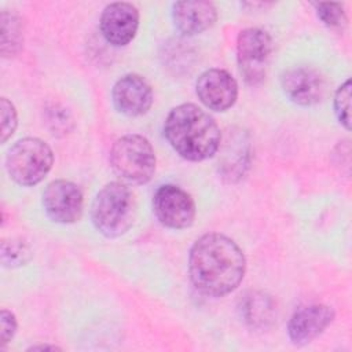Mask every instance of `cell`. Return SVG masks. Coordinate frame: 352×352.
<instances>
[{
    "instance_id": "6da1fadb",
    "label": "cell",
    "mask_w": 352,
    "mask_h": 352,
    "mask_svg": "<svg viewBox=\"0 0 352 352\" xmlns=\"http://www.w3.org/2000/svg\"><path fill=\"white\" fill-rule=\"evenodd\" d=\"M246 258L241 248L217 232L198 238L188 254V274L198 292L223 297L234 292L243 279Z\"/></svg>"
},
{
    "instance_id": "7a4b0ae2",
    "label": "cell",
    "mask_w": 352,
    "mask_h": 352,
    "mask_svg": "<svg viewBox=\"0 0 352 352\" xmlns=\"http://www.w3.org/2000/svg\"><path fill=\"white\" fill-rule=\"evenodd\" d=\"M164 133L172 148L188 161L208 160L220 147L219 125L194 103L173 107L166 116Z\"/></svg>"
},
{
    "instance_id": "3957f363",
    "label": "cell",
    "mask_w": 352,
    "mask_h": 352,
    "mask_svg": "<svg viewBox=\"0 0 352 352\" xmlns=\"http://www.w3.org/2000/svg\"><path fill=\"white\" fill-rule=\"evenodd\" d=\"M136 216V201L132 190L120 182L102 187L91 206L95 228L107 238H117L128 232Z\"/></svg>"
},
{
    "instance_id": "277c9868",
    "label": "cell",
    "mask_w": 352,
    "mask_h": 352,
    "mask_svg": "<svg viewBox=\"0 0 352 352\" xmlns=\"http://www.w3.org/2000/svg\"><path fill=\"white\" fill-rule=\"evenodd\" d=\"M155 153L151 143L140 135H125L113 143L110 164L124 180L144 184L155 172Z\"/></svg>"
},
{
    "instance_id": "5b68a950",
    "label": "cell",
    "mask_w": 352,
    "mask_h": 352,
    "mask_svg": "<svg viewBox=\"0 0 352 352\" xmlns=\"http://www.w3.org/2000/svg\"><path fill=\"white\" fill-rule=\"evenodd\" d=\"M52 164L51 147L38 138H23L15 142L6 157L10 177L26 187L38 184L48 175Z\"/></svg>"
},
{
    "instance_id": "8992f818",
    "label": "cell",
    "mask_w": 352,
    "mask_h": 352,
    "mask_svg": "<svg viewBox=\"0 0 352 352\" xmlns=\"http://www.w3.org/2000/svg\"><path fill=\"white\" fill-rule=\"evenodd\" d=\"M271 54L272 38L264 29L248 28L238 34L236 59L248 84L257 85L265 78Z\"/></svg>"
},
{
    "instance_id": "52a82bcc",
    "label": "cell",
    "mask_w": 352,
    "mask_h": 352,
    "mask_svg": "<svg viewBox=\"0 0 352 352\" xmlns=\"http://www.w3.org/2000/svg\"><path fill=\"white\" fill-rule=\"evenodd\" d=\"M153 210L157 220L173 230L190 227L195 219V204L190 194L175 184H164L153 197Z\"/></svg>"
},
{
    "instance_id": "ba28073f",
    "label": "cell",
    "mask_w": 352,
    "mask_h": 352,
    "mask_svg": "<svg viewBox=\"0 0 352 352\" xmlns=\"http://www.w3.org/2000/svg\"><path fill=\"white\" fill-rule=\"evenodd\" d=\"M84 198L80 187L69 180H54L43 192V206L47 216L62 224L80 220Z\"/></svg>"
},
{
    "instance_id": "9c48e42d",
    "label": "cell",
    "mask_w": 352,
    "mask_h": 352,
    "mask_svg": "<svg viewBox=\"0 0 352 352\" xmlns=\"http://www.w3.org/2000/svg\"><path fill=\"white\" fill-rule=\"evenodd\" d=\"M195 92L208 109L226 111L236 102L238 84L227 70L209 69L198 77Z\"/></svg>"
},
{
    "instance_id": "30bf717a",
    "label": "cell",
    "mask_w": 352,
    "mask_h": 352,
    "mask_svg": "<svg viewBox=\"0 0 352 352\" xmlns=\"http://www.w3.org/2000/svg\"><path fill=\"white\" fill-rule=\"evenodd\" d=\"M99 26L102 36L109 44L124 47L133 40L138 32L139 11L131 3H111L102 11Z\"/></svg>"
},
{
    "instance_id": "8fae6325",
    "label": "cell",
    "mask_w": 352,
    "mask_h": 352,
    "mask_svg": "<svg viewBox=\"0 0 352 352\" xmlns=\"http://www.w3.org/2000/svg\"><path fill=\"white\" fill-rule=\"evenodd\" d=\"M111 98L116 109L128 117L146 114L154 99L147 80L135 73L125 74L116 81Z\"/></svg>"
},
{
    "instance_id": "7c38bea8",
    "label": "cell",
    "mask_w": 352,
    "mask_h": 352,
    "mask_svg": "<svg viewBox=\"0 0 352 352\" xmlns=\"http://www.w3.org/2000/svg\"><path fill=\"white\" fill-rule=\"evenodd\" d=\"M282 88L286 96L300 106H312L326 95L324 77L312 67H294L283 73Z\"/></svg>"
},
{
    "instance_id": "4fadbf2b",
    "label": "cell",
    "mask_w": 352,
    "mask_h": 352,
    "mask_svg": "<svg viewBox=\"0 0 352 352\" xmlns=\"http://www.w3.org/2000/svg\"><path fill=\"white\" fill-rule=\"evenodd\" d=\"M334 316V309L326 304L302 307L292 315L287 323V336L296 345L308 344L330 326Z\"/></svg>"
},
{
    "instance_id": "5bb4252c",
    "label": "cell",
    "mask_w": 352,
    "mask_h": 352,
    "mask_svg": "<svg viewBox=\"0 0 352 352\" xmlns=\"http://www.w3.org/2000/svg\"><path fill=\"white\" fill-rule=\"evenodd\" d=\"M172 19L180 33L192 36L213 26L217 10L212 1L206 0L176 1L172 7Z\"/></svg>"
},
{
    "instance_id": "9a60e30c",
    "label": "cell",
    "mask_w": 352,
    "mask_h": 352,
    "mask_svg": "<svg viewBox=\"0 0 352 352\" xmlns=\"http://www.w3.org/2000/svg\"><path fill=\"white\" fill-rule=\"evenodd\" d=\"M23 45V29L21 18L11 12H1V45L0 51L4 58L18 55Z\"/></svg>"
},
{
    "instance_id": "2e32d148",
    "label": "cell",
    "mask_w": 352,
    "mask_h": 352,
    "mask_svg": "<svg viewBox=\"0 0 352 352\" xmlns=\"http://www.w3.org/2000/svg\"><path fill=\"white\" fill-rule=\"evenodd\" d=\"M30 249L22 239H4L1 242V264L4 267H19L29 261Z\"/></svg>"
},
{
    "instance_id": "e0dca14e",
    "label": "cell",
    "mask_w": 352,
    "mask_h": 352,
    "mask_svg": "<svg viewBox=\"0 0 352 352\" xmlns=\"http://www.w3.org/2000/svg\"><path fill=\"white\" fill-rule=\"evenodd\" d=\"M349 104H351V80H346L342 85L338 87L334 95V113L337 116V120L345 129L351 128Z\"/></svg>"
},
{
    "instance_id": "ac0fdd59",
    "label": "cell",
    "mask_w": 352,
    "mask_h": 352,
    "mask_svg": "<svg viewBox=\"0 0 352 352\" xmlns=\"http://www.w3.org/2000/svg\"><path fill=\"white\" fill-rule=\"evenodd\" d=\"M315 10L319 19L330 26L340 28L346 22V14L341 3H315Z\"/></svg>"
},
{
    "instance_id": "d6986e66",
    "label": "cell",
    "mask_w": 352,
    "mask_h": 352,
    "mask_svg": "<svg viewBox=\"0 0 352 352\" xmlns=\"http://www.w3.org/2000/svg\"><path fill=\"white\" fill-rule=\"evenodd\" d=\"M47 124L54 135H66L73 129L72 116L58 104H54L47 110Z\"/></svg>"
},
{
    "instance_id": "ffe728a7",
    "label": "cell",
    "mask_w": 352,
    "mask_h": 352,
    "mask_svg": "<svg viewBox=\"0 0 352 352\" xmlns=\"http://www.w3.org/2000/svg\"><path fill=\"white\" fill-rule=\"evenodd\" d=\"M0 111H1V143H6L15 132L18 125L16 110L14 104L7 99H0Z\"/></svg>"
},
{
    "instance_id": "44dd1931",
    "label": "cell",
    "mask_w": 352,
    "mask_h": 352,
    "mask_svg": "<svg viewBox=\"0 0 352 352\" xmlns=\"http://www.w3.org/2000/svg\"><path fill=\"white\" fill-rule=\"evenodd\" d=\"M0 322H1L0 341H1V346H4L12 340V337L16 331V319H15V315L11 311L1 309Z\"/></svg>"
},
{
    "instance_id": "7402d4cb",
    "label": "cell",
    "mask_w": 352,
    "mask_h": 352,
    "mask_svg": "<svg viewBox=\"0 0 352 352\" xmlns=\"http://www.w3.org/2000/svg\"><path fill=\"white\" fill-rule=\"evenodd\" d=\"M29 349H32V351H36V349H51V351H55V349H59V348L55 346V345H33Z\"/></svg>"
}]
</instances>
